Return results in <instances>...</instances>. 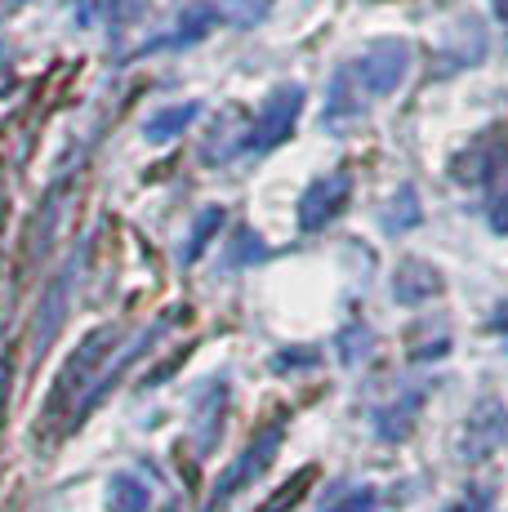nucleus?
<instances>
[{
  "label": "nucleus",
  "instance_id": "nucleus-1",
  "mask_svg": "<svg viewBox=\"0 0 508 512\" xmlns=\"http://www.w3.org/2000/svg\"><path fill=\"white\" fill-rule=\"evenodd\" d=\"M406 72H410V45L402 41V36L370 41L366 54H361L357 63H348V76H353L357 94L366 98V107L375 103V98L397 94V85L406 81Z\"/></svg>",
  "mask_w": 508,
  "mask_h": 512
},
{
  "label": "nucleus",
  "instance_id": "nucleus-2",
  "mask_svg": "<svg viewBox=\"0 0 508 512\" xmlns=\"http://www.w3.org/2000/svg\"><path fill=\"white\" fill-rule=\"evenodd\" d=\"M304 98H308L304 85H295V81L277 85V90L268 94V103H263L246 147H254V152H272L277 143H286L290 130H295V121H299V112H304Z\"/></svg>",
  "mask_w": 508,
  "mask_h": 512
},
{
  "label": "nucleus",
  "instance_id": "nucleus-3",
  "mask_svg": "<svg viewBox=\"0 0 508 512\" xmlns=\"http://www.w3.org/2000/svg\"><path fill=\"white\" fill-rule=\"evenodd\" d=\"M504 165H508V134L491 130V134H477L464 152H455L446 174H451L459 187H482V183H491Z\"/></svg>",
  "mask_w": 508,
  "mask_h": 512
},
{
  "label": "nucleus",
  "instance_id": "nucleus-4",
  "mask_svg": "<svg viewBox=\"0 0 508 512\" xmlns=\"http://www.w3.org/2000/svg\"><path fill=\"white\" fill-rule=\"evenodd\" d=\"M504 441H508V410H504V401L500 397H482L473 406V415H468V423H464L459 450H464L468 464H482V459H491Z\"/></svg>",
  "mask_w": 508,
  "mask_h": 512
},
{
  "label": "nucleus",
  "instance_id": "nucleus-5",
  "mask_svg": "<svg viewBox=\"0 0 508 512\" xmlns=\"http://www.w3.org/2000/svg\"><path fill=\"white\" fill-rule=\"evenodd\" d=\"M348 196H353V179L348 170H335V174H321L312 179V187L299 201V228L304 232H321L326 223H335L339 214L348 210Z\"/></svg>",
  "mask_w": 508,
  "mask_h": 512
},
{
  "label": "nucleus",
  "instance_id": "nucleus-6",
  "mask_svg": "<svg viewBox=\"0 0 508 512\" xmlns=\"http://www.w3.org/2000/svg\"><path fill=\"white\" fill-rule=\"evenodd\" d=\"M277 446H281V428H268V432H259V437H254L250 446H246V455H241L237 464H232V468L223 472L219 481H214V495H210V512L228 504V499L237 495V490H246L250 481H254V477H259L263 468L272 464V455H277Z\"/></svg>",
  "mask_w": 508,
  "mask_h": 512
},
{
  "label": "nucleus",
  "instance_id": "nucleus-7",
  "mask_svg": "<svg viewBox=\"0 0 508 512\" xmlns=\"http://www.w3.org/2000/svg\"><path fill=\"white\" fill-rule=\"evenodd\" d=\"M442 290H446V277L428 259H415V254H410V259L397 263V272H393V299L397 303L419 308V303H433Z\"/></svg>",
  "mask_w": 508,
  "mask_h": 512
},
{
  "label": "nucleus",
  "instance_id": "nucleus-8",
  "mask_svg": "<svg viewBox=\"0 0 508 512\" xmlns=\"http://www.w3.org/2000/svg\"><path fill=\"white\" fill-rule=\"evenodd\" d=\"M219 23V9L210 5V0H197V5H188L183 9V18H179V27H174L170 36H156V41H148L139 49V54H156V49H183V45H192V41H201L210 27Z\"/></svg>",
  "mask_w": 508,
  "mask_h": 512
},
{
  "label": "nucleus",
  "instance_id": "nucleus-9",
  "mask_svg": "<svg viewBox=\"0 0 508 512\" xmlns=\"http://www.w3.org/2000/svg\"><path fill=\"white\" fill-rule=\"evenodd\" d=\"M361 112H366V98L357 94V85H353V76H348V67H339V72L330 76L326 125H330V130H339V125H353Z\"/></svg>",
  "mask_w": 508,
  "mask_h": 512
},
{
  "label": "nucleus",
  "instance_id": "nucleus-10",
  "mask_svg": "<svg viewBox=\"0 0 508 512\" xmlns=\"http://www.w3.org/2000/svg\"><path fill=\"white\" fill-rule=\"evenodd\" d=\"M419 406H424V392H402L393 406H384L375 415V432L384 441H406L410 428H415V419H419Z\"/></svg>",
  "mask_w": 508,
  "mask_h": 512
},
{
  "label": "nucleus",
  "instance_id": "nucleus-11",
  "mask_svg": "<svg viewBox=\"0 0 508 512\" xmlns=\"http://www.w3.org/2000/svg\"><path fill=\"white\" fill-rule=\"evenodd\" d=\"M201 116V103H174V107H161V112L148 116V125H143V134H148V143H170L179 139L183 130H188L192 121Z\"/></svg>",
  "mask_w": 508,
  "mask_h": 512
},
{
  "label": "nucleus",
  "instance_id": "nucleus-12",
  "mask_svg": "<svg viewBox=\"0 0 508 512\" xmlns=\"http://www.w3.org/2000/svg\"><path fill=\"white\" fill-rule=\"evenodd\" d=\"M223 406H228V388H223V383H210V392L197 401V446L201 450H214V441H219Z\"/></svg>",
  "mask_w": 508,
  "mask_h": 512
},
{
  "label": "nucleus",
  "instance_id": "nucleus-13",
  "mask_svg": "<svg viewBox=\"0 0 508 512\" xmlns=\"http://www.w3.org/2000/svg\"><path fill=\"white\" fill-rule=\"evenodd\" d=\"M419 219H424V210H419V187L402 183L393 192V201L384 205V228L388 232H410V228H419Z\"/></svg>",
  "mask_w": 508,
  "mask_h": 512
},
{
  "label": "nucleus",
  "instance_id": "nucleus-14",
  "mask_svg": "<svg viewBox=\"0 0 508 512\" xmlns=\"http://www.w3.org/2000/svg\"><path fill=\"white\" fill-rule=\"evenodd\" d=\"M107 508L112 512H148L152 508L148 481L134 477V472H121V477L112 481V490H107Z\"/></svg>",
  "mask_w": 508,
  "mask_h": 512
},
{
  "label": "nucleus",
  "instance_id": "nucleus-15",
  "mask_svg": "<svg viewBox=\"0 0 508 512\" xmlns=\"http://www.w3.org/2000/svg\"><path fill=\"white\" fill-rule=\"evenodd\" d=\"M451 352V326L446 321H428L410 334V361H437Z\"/></svg>",
  "mask_w": 508,
  "mask_h": 512
},
{
  "label": "nucleus",
  "instance_id": "nucleus-16",
  "mask_svg": "<svg viewBox=\"0 0 508 512\" xmlns=\"http://www.w3.org/2000/svg\"><path fill=\"white\" fill-rule=\"evenodd\" d=\"M237 134H246V121H241L237 112H223V121H219V130H214V139L205 143V161L210 165H219V161H228L232 152H237L246 139H237Z\"/></svg>",
  "mask_w": 508,
  "mask_h": 512
},
{
  "label": "nucleus",
  "instance_id": "nucleus-17",
  "mask_svg": "<svg viewBox=\"0 0 508 512\" xmlns=\"http://www.w3.org/2000/svg\"><path fill=\"white\" fill-rule=\"evenodd\" d=\"M219 228H223V210H219V205L201 210L197 223H192V232H188V241H183V263H197L201 254H205V245L214 241V232H219Z\"/></svg>",
  "mask_w": 508,
  "mask_h": 512
},
{
  "label": "nucleus",
  "instance_id": "nucleus-18",
  "mask_svg": "<svg viewBox=\"0 0 508 512\" xmlns=\"http://www.w3.org/2000/svg\"><path fill=\"white\" fill-rule=\"evenodd\" d=\"M321 512H379V495L370 486H353V490H339V495H330Z\"/></svg>",
  "mask_w": 508,
  "mask_h": 512
},
{
  "label": "nucleus",
  "instance_id": "nucleus-19",
  "mask_svg": "<svg viewBox=\"0 0 508 512\" xmlns=\"http://www.w3.org/2000/svg\"><path fill=\"white\" fill-rule=\"evenodd\" d=\"M272 0H223V14H228L232 27H254L263 14H268Z\"/></svg>",
  "mask_w": 508,
  "mask_h": 512
},
{
  "label": "nucleus",
  "instance_id": "nucleus-20",
  "mask_svg": "<svg viewBox=\"0 0 508 512\" xmlns=\"http://www.w3.org/2000/svg\"><path fill=\"white\" fill-rule=\"evenodd\" d=\"M308 481H312V468H304V472H299V477H290L286 486H281L277 495H272V499H268V504H263L259 512H290V508H295V499L304 495V486H308Z\"/></svg>",
  "mask_w": 508,
  "mask_h": 512
},
{
  "label": "nucleus",
  "instance_id": "nucleus-21",
  "mask_svg": "<svg viewBox=\"0 0 508 512\" xmlns=\"http://www.w3.org/2000/svg\"><path fill=\"white\" fill-rule=\"evenodd\" d=\"M259 259H268V245L259 241L250 228H241L237 232V241H232V254H228V263L237 268V263H259Z\"/></svg>",
  "mask_w": 508,
  "mask_h": 512
},
{
  "label": "nucleus",
  "instance_id": "nucleus-22",
  "mask_svg": "<svg viewBox=\"0 0 508 512\" xmlns=\"http://www.w3.org/2000/svg\"><path fill=\"white\" fill-rule=\"evenodd\" d=\"M370 343H375V334H370L366 326L344 330V339H339V357H344V366H357V361L370 352Z\"/></svg>",
  "mask_w": 508,
  "mask_h": 512
},
{
  "label": "nucleus",
  "instance_id": "nucleus-23",
  "mask_svg": "<svg viewBox=\"0 0 508 512\" xmlns=\"http://www.w3.org/2000/svg\"><path fill=\"white\" fill-rule=\"evenodd\" d=\"M148 5H152V0H112V5H107V14H112V27L139 23V18L148 14Z\"/></svg>",
  "mask_w": 508,
  "mask_h": 512
},
{
  "label": "nucleus",
  "instance_id": "nucleus-24",
  "mask_svg": "<svg viewBox=\"0 0 508 512\" xmlns=\"http://www.w3.org/2000/svg\"><path fill=\"white\" fill-rule=\"evenodd\" d=\"M486 223H491V232L508 236V196H500V201H491V210H486Z\"/></svg>",
  "mask_w": 508,
  "mask_h": 512
},
{
  "label": "nucleus",
  "instance_id": "nucleus-25",
  "mask_svg": "<svg viewBox=\"0 0 508 512\" xmlns=\"http://www.w3.org/2000/svg\"><path fill=\"white\" fill-rule=\"evenodd\" d=\"M446 512H495V508H491V499L486 495H464V499H455Z\"/></svg>",
  "mask_w": 508,
  "mask_h": 512
},
{
  "label": "nucleus",
  "instance_id": "nucleus-26",
  "mask_svg": "<svg viewBox=\"0 0 508 512\" xmlns=\"http://www.w3.org/2000/svg\"><path fill=\"white\" fill-rule=\"evenodd\" d=\"M272 366H277V370H290V366H317V348H312V352H286V357H277Z\"/></svg>",
  "mask_w": 508,
  "mask_h": 512
},
{
  "label": "nucleus",
  "instance_id": "nucleus-27",
  "mask_svg": "<svg viewBox=\"0 0 508 512\" xmlns=\"http://www.w3.org/2000/svg\"><path fill=\"white\" fill-rule=\"evenodd\" d=\"M491 330H495V334H508V299L500 303V312L491 317Z\"/></svg>",
  "mask_w": 508,
  "mask_h": 512
},
{
  "label": "nucleus",
  "instance_id": "nucleus-28",
  "mask_svg": "<svg viewBox=\"0 0 508 512\" xmlns=\"http://www.w3.org/2000/svg\"><path fill=\"white\" fill-rule=\"evenodd\" d=\"M491 5H495V18H500L504 32H508V0H491Z\"/></svg>",
  "mask_w": 508,
  "mask_h": 512
},
{
  "label": "nucleus",
  "instance_id": "nucleus-29",
  "mask_svg": "<svg viewBox=\"0 0 508 512\" xmlns=\"http://www.w3.org/2000/svg\"><path fill=\"white\" fill-rule=\"evenodd\" d=\"M14 5H27V0H14Z\"/></svg>",
  "mask_w": 508,
  "mask_h": 512
}]
</instances>
